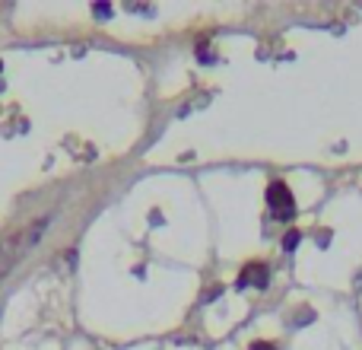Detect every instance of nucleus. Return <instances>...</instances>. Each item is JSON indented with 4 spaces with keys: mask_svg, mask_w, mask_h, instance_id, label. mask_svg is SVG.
I'll return each instance as SVG.
<instances>
[{
    "mask_svg": "<svg viewBox=\"0 0 362 350\" xmlns=\"http://www.w3.org/2000/svg\"><path fill=\"white\" fill-rule=\"evenodd\" d=\"M270 281V268L264 261H248L242 268V274H238V287H257L264 290Z\"/></svg>",
    "mask_w": 362,
    "mask_h": 350,
    "instance_id": "obj_3",
    "label": "nucleus"
},
{
    "mask_svg": "<svg viewBox=\"0 0 362 350\" xmlns=\"http://www.w3.org/2000/svg\"><path fill=\"white\" fill-rule=\"evenodd\" d=\"M267 207H270V213H274V220H289L296 213V198L286 181L274 179L267 185Z\"/></svg>",
    "mask_w": 362,
    "mask_h": 350,
    "instance_id": "obj_2",
    "label": "nucleus"
},
{
    "mask_svg": "<svg viewBox=\"0 0 362 350\" xmlns=\"http://www.w3.org/2000/svg\"><path fill=\"white\" fill-rule=\"evenodd\" d=\"M108 13H112V10H108V6H105V4H102V6H99V4H95V16H108Z\"/></svg>",
    "mask_w": 362,
    "mask_h": 350,
    "instance_id": "obj_6",
    "label": "nucleus"
},
{
    "mask_svg": "<svg viewBox=\"0 0 362 350\" xmlns=\"http://www.w3.org/2000/svg\"><path fill=\"white\" fill-rule=\"evenodd\" d=\"M248 350H280V347L270 344V341H255V344H251Z\"/></svg>",
    "mask_w": 362,
    "mask_h": 350,
    "instance_id": "obj_5",
    "label": "nucleus"
},
{
    "mask_svg": "<svg viewBox=\"0 0 362 350\" xmlns=\"http://www.w3.org/2000/svg\"><path fill=\"white\" fill-rule=\"evenodd\" d=\"M296 245H299V232H296V230H289L286 232V236H283V249H296Z\"/></svg>",
    "mask_w": 362,
    "mask_h": 350,
    "instance_id": "obj_4",
    "label": "nucleus"
},
{
    "mask_svg": "<svg viewBox=\"0 0 362 350\" xmlns=\"http://www.w3.org/2000/svg\"><path fill=\"white\" fill-rule=\"evenodd\" d=\"M0 67H4V64H0Z\"/></svg>",
    "mask_w": 362,
    "mask_h": 350,
    "instance_id": "obj_7",
    "label": "nucleus"
},
{
    "mask_svg": "<svg viewBox=\"0 0 362 350\" xmlns=\"http://www.w3.org/2000/svg\"><path fill=\"white\" fill-rule=\"evenodd\" d=\"M48 223H51V217H38V220L19 226V230L6 232V236L0 239V283L6 281V274H10L19 261H23L25 252H29L32 245L42 239V232L48 230Z\"/></svg>",
    "mask_w": 362,
    "mask_h": 350,
    "instance_id": "obj_1",
    "label": "nucleus"
}]
</instances>
